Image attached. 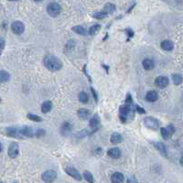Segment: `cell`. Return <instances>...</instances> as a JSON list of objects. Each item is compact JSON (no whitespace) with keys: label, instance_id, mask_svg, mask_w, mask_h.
I'll return each mask as SVG.
<instances>
[{"label":"cell","instance_id":"obj_1","mask_svg":"<svg viewBox=\"0 0 183 183\" xmlns=\"http://www.w3.org/2000/svg\"><path fill=\"white\" fill-rule=\"evenodd\" d=\"M43 64L48 70H49L51 71H60L63 65L61 60L59 58H57L56 56H52V55L46 56L43 60Z\"/></svg>","mask_w":183,"mask_h":183},{"label":"cell","instance_id":"obj_2","mask_svg":"<svg viewBox=\"0 0 183 183\" xmlns=\"http://www.w3.org/2000/svg\"><path fill=\"white\" fill-rule=\"evenodd\" d=\"M131 105H132V104H125L124 105H122V106L120 107L119 114H120V120H121L122 123H126V118H127V116L130 115V113H131V111H132Z\"/></svg>","mask_w":183,"mask_h":183},{"label":"cell","instance_id":"obj_3","mask_svg":"<svg viewBox=\"0 0 183 183\" xmlns=\"http://www.w3.org/2000/svg\"><path fill=\"white\" fill-rule=\"evenodd\" d=\"M61 11V7L58 3H50L47 6V12L50 16L56 17L60 15Z\"/></svg>","mask_w":183,"mask_h":183},{"label":"cell","instance_id":"obj_4","mask_svg":"<svg viewBox=\"0 0 183 183\" xmlns=\"http://www.w3.org/2000/svg\"><path fill=\"white\" fill-rule=\"evenodd\" d=\"M5 134H6V136H8L10 137H14V138H22V137H24L22 136V134H21L20 128L15 127V126L6 127L5 128Z\"/></svg>","mask_w":183,"mask_h":183},{"label":"cell","instance_id":"obj_5","mask_svg":"<svg viewBox=\"0 0 183 183\" xmlns=\"http://www.w3.org/2000/svg\"><path fill=\"white\" fill-rule=\"evenodd\" d=\"M144 124L147 127L152 129V130H157L159 126V121L151 116H148L144 119Z\"/></svg>","mask_w":183,"mask_h":183},{"label":"cell","instance_id":"obj_6","mask_svg":"<svg viewBox=\"0 0 183 183\" xmlns=\"http://www.w3.org/2000/svg\"><path fill=\"white\" fill-rule=\"evenodd\" d=\"M7 154L9 156V158L11 159H16L18 154H19V146L16 142H13L10 144V146L8 147V150H7Z\"/></svg>","mask_w":183,"mask_h":183},{"label":"cell","instance_id":"obj_7","mask_svg":"<svg viewBox=\"0 0 183 183\" xmlns=\"http://www.w3.org/2000/svg\"><path fill=\"white\" fill-rule=\"evenodd\" d=\"M160 132H161L162 137L164 139H168L175 133V127L172 125H170L167 127H162L160 129Z\"/></svg>","mask_w":183,"mask_h":183},{"label":"cell","instance_id":"obj_8","mask_svg":"<svg viewBox=\"0 0 183 183\" xmlns=\"http://www.w3.org/2000/svg\"><path fill=\"white\" fill-rule=\"evenodd\" d=\"M41 178H42V181L45 182H52L56 180L57 173L54 170H47L42 174Z\"/></svg>","mask_w":183,"mask_h":183},{"label":"cell","instance_id":"obj_9","mask_svg":"<svg viewBox=\"0 0 183 183\" xmlns=\"http://www.w3.org/2000/svg\"><path fill=\"white\" fill-rule=\"evenodd\" d=\"M11 29H12V31L15 34L20 35V34H22L24 32L25 26H24V24L21 21H15L11 25Z\"/></svg>","mask_w":183,"mask_h":183},{"label":"cell","instance_id":"obj_10","mask_svg":"<svg viewBox=\"0 0 183 183\" xmlns=\"http://www.w3.org/2000/svg\"><path fill=\"white\" fill-rule=\"evenodd\" d=\"M65 171H66V173H67L69 176H71V178H73V179H75V180H77V181H82V175L80 174V172H79L76 169L68 167V168L65 169Z\"/></svg>","mask_w":183,"mask_h":183},{"label":"cell","instance_id":"obj_11","mask_svg":"<svg viewBox=\"0 0 183 183\" xmlns=\"http://www.w3.org/2000/svg\"><path fill=\"white\" fill-rule=\"evenodd\" d=\"M169 82H170L169 78L166 77V76H159V77L156 79V81H155L156 85H157L158 87L161 88V89L166 88V87L169 85Z\"/></svg>","mask_w":183,"mask_h":183},{"label":"cell","instance_id":"obj_12","mask_svg":"<svg viewBox=\"0 0 183 183\" xmlns=\"http://www.w3.org/2000/svg\"><path fill=\"white\" fill-rule=\"evenodd\" d=\"M152 145L159 150V152L162 156H164V157L168 156V148L165 144H163L162 142H153Z\"/></svg>","mask_w":183,"mask_h":183},{"label":"cell","instance_id":"obj_13","mask_svg":"<svg viewBox=\"0 0 183 183\" xmlns=\"http://www.w3.org/2000/svg\"><path fill=\"white\" fill-rule=\"evenodd\" d=\"M100 125V117L98 115H94L91 119H90V127L93 128V131L97 129V127Z\"/></svg>","mask_w":183,"mask_h":183},{"label":"cell","instance_id":"obj_14","mask_svg":"<svg viewBox=\"0 0 183 183\" xmlns=\"http://www.w3.org/2000/svg\"><path fill=\"white\" fill-rule=\"evenodd\" d=\"M107 154L112 159H119L121 157V150L118 148H111V149L108 150Z\"/></svg>","mask_w":183,"mask_h":183},{"label":"cell","instance_id":"obj_15","mask_svg":"<svg viewBox=\"0 0 183 183\" xmlns=\"http://www.w3.org/2000/svg\"><path fill=\"white\" fill-rule=\"evenodd\" d=\"M161 48L164 49V50H167V51H170L174 49V43L171 41V40H169V39H166V40H163L161 42Z\"/></svg>","mask_w":183,"mask_h":183},{"label":"cell","instance_id":"obj_16","mask_svg":"<svg viewBox=\"0 0 183 183\" xmlns=\"http://www.w3.org/2000/svg\"><path fill=\"white\" fill-rule=\"evenodd\" d=\"M111 180L114 183H122L125 181V177L121 172H115L112 175Z\"/></svg>","mask_w":183,"mask_h":183},{"label":"cell","instance_id":"obj_17","mask_svg":"<svg viewBox=\"0 0 183 183\" xmlns=\"http://www.w3.org/2000/svg\"><path fill=\"white\" fill-rule=\"evenodd\" d=\"M154 66H155V63L152 59H145L143 60V67L145 70L151 71V70H153Z\"/></svg>","mask_w":183,"mask_h":183},{"label":"cell","instance_id":"obj_18","mask_svg":"<svg viewBox=\"0 0 183 183\" xmlns=\"http://www.w3.org/2000/svg\"><path fill=\"white\" fill-rule=\"evenodd\" d=\"M158 98H159V94L155 91H150L146 95V100L148 101V102H151V103L156 102L158 100Z\"/></svg>","mask_w":183,"mask_h":183},{"label":"cell","instance_id":"obj_19","mask_svg":"<svg viewBox=\"0 0 183 183\" xmlns=\"http://www.w3.org/2000/svg\"><path fill=\"white\" fill-rule=\"evenodd\" d=\"M71 125L69 122H65L62 124V126L60 127V132L62 135L67 136L71 132Z\"/></svg>","mask_w":183,"mask_h":183},{"label":"cell","instance_id":"obj_20","mask_svg":"<svg viewBox=\"0 0 183 183\" xmlns=\"http://www.w3.org/2000/svg\"><path fill=\"white\" fill-rule=\"evenodd\" d=\"M110 140L113 144L116 145V144H119L122 142L123 140V137L119 134V133H113L111 137H110Z\"/></svg>","mask_w":183,"mask_h":183},{"label":"cell","instance_id":"obj_21","mask_svg":"<svg viewBox=\"0 0 183 183\" xmlns=\"http://www.w3.org/2000/svg\"><path fill=\"white\" fill-rule=\"evenodd\" d=\"M52 109V103L50 101H45L41 105V111L44 114L49 113Z\"/></svg>","mask_w":183,"mask_h":183},{"label":"cell","instance_id":"obj_22","mask_svg":"<svg viewBox=\"0 0 183 183\" xmlns=\"http://www.w3.org/2000/svg\"><path fill=\"white\" fill-rule=\"evenodd\" d=\"M10 79V74L5 71H0V83L6 82Z\"/></svg>","mask_w":183,"mask_h":183},{"label":"cell","instance_id":"obj_23","mask_svg":"<svg viewBox=\"0 0 183 183\" xmlns=\"http://www.w3.org/2000/svg\"><path fill=\"white\" fill-rule=\"evenodd\" d=\"M78 116L82 119H86L90 115V111L85 108H82L78 111Z\"/></svg>","mask_w":183,"mask_h":183},{"label":"cell","instance_id":"obj_24","mask_svg":"<svg viewBox=\"0 0 183 183\" xmlns=\"http://www.w3.org/2000/svg\"><path fill=\"white\" fill-rule=\"evenodd\" d=\"M72 30H73L75 33L79 34V35H86V34H87L86 28L83 27H82V26H75V27H72Z\"/></svg>","mask_w":183,"mask_h":183},{"label":"cell","instance_id":"obj_25","mask_svg":"<svg viewBox=\"0 0 183 183\" xmlns=\"http://www.w3.org/2000/svg\"><path fill=\"white\" fill-rule=\"evenodd\" d=\"M115 5H114V4H111V3H108V4H106L105 5H104V13H106V14H111V13H113L115 10Z\"/></svg>","mask_w":183,"mask_h":183},{"label":"cell","instance_id":"obj_26","mask_svg":"<svg viewBox=\"0 0 183 183\" xmlns=\"http://www.w3.org/2000/svg\"><path fill=\"white\" fill-rule=\"evenodd\" d=\"M100 30H101V26H100L99 24H96V25H93V26H92V27H90V29H89V34L93 36V35L97 34Z\"/></svg>","mask_w":183,"mask_h":183},{"label":"cell","instance_id":"obj_27","mask_svg":"<svg viewBox=\"0 0 183 183\" xmlns=\"http://www.w3.org/2000/svg\"><path fill=\"white\" fill-rule=\"evenodd\" d=\"M88 100H89V97H88V94L85 92L80 93V94H79V101L81 103L86 104V103H88Z\"/></svg>","mask_w":183,"mask_h":183},{"label":"cell","instance_id":"obj_28","mask_svg":"<svg viewBox=\"0 0 183 183\" xmlns=\"http://www.w3.org/2000/svg\"><path fill=\"white\" fill-rule=\"evenodd\" d=\"M172 80H173L175 84L179 85L182 82V76L179 73H175V74L172 75Z\"/></svg>","mask_w":183,"mask_h":183},{"label":"cell","instance_id":"obj_29","mask_svg":"<svg viewBox=\"0 0 183 183\" xmlns=\"http://www.w3.org/2000/svg\"><path fill=\"white\" fill-rule=\"evenodd\" d=\"M27 116L29 120H32V121H35V122H41L42 121V118L40 116L33 115V114H27Z\"/></svg>","mask_w":183,"mask_h":183},{"label":"cell","instance_id":"obj_30","mask_svg":"<svg viewBox=\"0 0 183 183\" xmlns=\"http://www.w3.org/2000/svg\"><path fill=\"white\" fill-rule=\"evenodd\" d=\"M106 15H107L106 13H104V11H101V12H95V13H93V16L94 18H97V19H103V18H104L106 16Z\"/></svg>","mask_w":183,"mask_h":183},{"label":"cell","instance_id":"obj_31","mask_svg":"<svg viewBox=\"0 0 183 183\" xmlns=\"http://www.w3.org/2000/svg\"><path fill=\"white\" fill-rule=\"evenodd\" d=\"M83 177H84V179H85L88 182L90 183L93 182V175H92L91 172H89V171H84V173H83Z\"/></svg>","mask_w":183,"mask_h":183},{"label":"cell","instance_id":"obj_32","mask_svg":"<svg viewBox=\"0 0 183 183\" xmlns=\"http://www.w3.org/2000/svg\"><path fill=\"white\" fill-rule=\"evenodd\" d=\"M126 32L128 34V38H133V36H134V31H133L132 29H129V28H127V29H126Z\"/></svg>","mask_w":183,"mask_h":183},{"label":"cell","instance_id":"obj_33","mask_svg":"<svg viewBox=\"0 0 183 183\" xmlns=\"http://www.w3.org/2000/svg\"><path fill=\"white\" fill-rule=\"evenodd\" d=\"M136 109H137V111L139 114H145V113H146L145 109H143L142 107H139L138 105H137V106H136Z\"/></svg>","mask_w":183,"mask_h":183},{"label":"cell","instance_id":"obj_34","mask_svg":"<svg viewBox=\"0 0 183 183\" xmlns=\"http://www.w3.org/2000/svg\"><path fill=\"white\" fill-rule=\"evenodd\" d=\"M4 47H5V40L2 38H0V54H1V50L4 49Z\"/></svg>","mask_w":183,"mask_h":183},{"label":"cell","instance_id":"obj_35","mask_svg":"<svg viewBox=\"0 0 183 183\" xmlns=\"http://www.w3.org/2000/svg\"><path fill=\"white\" fill-rule=\"evenodd\" d=\"M91 90H92V93H93V97H94V100L95 101H97V93L94 92V90L93 89V88H91Z\"/></svg>","mask_w":183,"mask_h":183},{"label":"cell","instance_id":"obj_36","mask_svg":"<svg viewBox=\"0 0 183 183\" xmlns=\"http://www.w3.org/2000/svg\"><path fill=\"white\" fill-rule=\"evenodd\" d=\"M127 182H137V181H136V180H128Z\"/></svg>","mask_w":183,"mask_h":183},{"label":"cell","instance_id":"obj_37","mask_svg":"<svg viewBox=\"0 0 183 183\" xmlns=\"http://www.w3.org/2000/svg\"><path fill=\"white\" fill-rule=\"evenodd\" d=\"M3 150V146H2V144H1V142H0V152Z\"/></svg>","mask_w":183,"mask_h":183},{"label":"cell","instance_id":"obj_38","mask_svg":"<svg viewBox=\"0 0 183 183\" xmlns=\"http://www.w3.org/2000/svg\"><path fill=\"white\" fill-rule=\"evenodd\" d=\"M34 1H36V2H39V1H42V0H34Z\"/></svg>","mask_w":183,"mask_h":183},{"label":"cell","instance_id":"obj_39","mask_svg":"<svg viewBox=\"0 0 183 183\" xmlns=\"http://www.w3.org/2000/svg\"><path fill=\"white\" fill-rule=\"evenodd\" d=\"M8 1H17V0H8Z\"/></svg>","mask_w":183,"mask_h":183},{"label":"cell","instance_id":"obj_40","mask_svg":"<svg viewBox=\"0 0 183 183\" xmlns=\"http://www.w3.org/2000/svg\"><path fill=\"white\" fill-rule=\"evenodd\" d=\"M1 102H2V100H1V98H0V103H1Z\"/></svg>","mask_w":183,"mask_h":183}]
</instances>
